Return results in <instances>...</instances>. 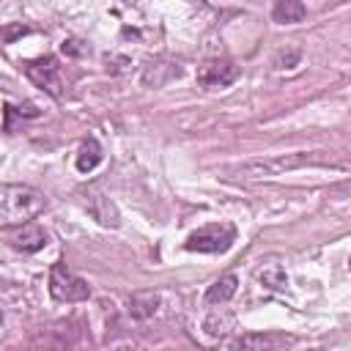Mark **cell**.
<instances>
[{
  "mask_svg": "<svg viewBox=\"0 0 351 351\" xmlns=\"http://www.w3.org/2000/svg\"><path fill=\"white\" fill-rule=\"evenodd\" d=\"M44 208V195L25 184H3L0 189V219L3 225H27Z\"/></svg>",
  "mask_w": 351,
  "mask_h": 351,
  "instance_id": "obj_1",
  "label": "cell"
},
{
  "mask_svg": "<svg viewBox=\"0 0 351 351\" xmlns=\"http://www.w3.org/2000/svg\"><path fill=\"white\" fill-rule=\"evenodd\" d=\"M307 165L340 167V162H332L324 151H315V154H291V156H274V159H255V162L241 165L236 173L241 178H269V176H282V173H291V170H299V167H307Z\"/></svg>",
  "mask_w": 351,
  "mask_h": 351,
  "instance_id": "obj_2",
  "label": "cell"
},
{
  "mask_svg": "<svg viewBox=\"0 0 351 351\" xmlns=\"http://www.w3.org/2000/svg\"><path fill=\"white\" fill-rule=\"evenodd\" d=\"M49 296L55 302H85L90 296V285L71 274L66 263H52L49 269Z\"/></svg>",
  "mask_w": 351,
  "mask_h": 351,
  "instance_id": "obj_3",
  "label": "cell"
},
{
  "mask_svg": "<svg viewBox=\"0 0 351 351\" xmlns=\"http://www.w3.org/2000/svg\"><path fill=\"white\" fill-rule=\"evenodd\" d=\"M233 241H236V228L225 225V222H214V225L195 230L184 241V250H189V252H225V250H230Z\"/></svg>",
  "mask_w": 351,
  "mask_h": 351,
  "instance_id": "obj_4",
  "label": "cell"
},
{
  "mask_svg": "<svg viewBox=\"0 0 351 351\" xmlns=\"http://www.w3.org/2000/svg\"><path fill=\"white\" fill-rule=\"evenodd\" d=\"M25 74H27V80H30L36 88L47 90L49 96H55V99H58V96L63 93L58 58L47 55V58H38V60H27V63H25Z\"/></svg>",
  "mask_w": 351,
  "mask_h": 351,
  "instance_id": "obj_5",
  "label": "cell"
},
{
  "mask_svg": "<svg viewBox=\"0 0 351 351\" xmlns=\"http://www.w3.org/2000/svg\"><path fill=\"white\" fill-rule=\"evenodd\" d=\"M293 343V335L282 332H247L233 343V351H285Z\"/></svg>",
  "mask_w": 351,
  "mask_h": 351,
  "instance_id": "obj_6",
  "label": "cell"
},
{
  "mask_svg": "<svg viewBox=\"0 0 351 351\" xmlns=\"http://www.w3.org/2000/svg\"><path fill=\"white\" fill-rule=\"evenodd\" d=\"M239 66H233L230 60H208L197 69V85L203 88H228L230 82L239 80Z\"/></svg>",
  "mask_w": 351,
  "mask_h": 351,
  "instance_id": "obj_7",
  "label": "cell"
},
{
  "mask_svg": "<svg viewBox=\"0 0 351 351\" xmlns=\"http://www.w3.org/2000/svg\"><path fill=\"white\" fill-rule=\"evenodd\" d=\"M85 208H88V214H90L99 225H104V228H118V225H121V214H118L115 203H112L107 195H101L99 189H88V192H85Z\"/></svg>",
  "mask_w": 351,
  "mask_h": 351,
  "instance_id": "obj_8",
  "label": "cell"
},
{
  "mask_svg": "<svg viewBox=\"0 0 351 351\" xmlns=\"http://www.w3.org/2000/svg\"><path fill=\"white\" fill-rule=\"evenodd\" d=\"M8 244L19 252H38L44 244H47V230L38 228L36 222H27V225H19V230L8 233Z\"/></svg>",
  "mask_w": 351,
  "mask_h": 351,
  "instance_id": "obj_9",
  "label": "cell"
},
{
  "mask_svg": "<svg viewBox=\"0 0 351 351\" xmlns=\"http://www.w3.org/2000/svg\"><path fill=\"white\" fill-rule=\"evenodd\" d=\"M156 307H159V293H154V291H140V293H132L129 296V315L132 318H137V321H145V318H151L154 313H156Z\"/></svg>",
  "mask_w": 351,
  "mask_h": 351,
  "instance_id": "obj_10",
  "label": "cell"
},
{
  "mask_svg": "<svg viewBox=\"0 0 351 351\" xmlns=\"http://www.w3.org/2000/svg\"><path fill=\"white\" fill-rule=\"evenodd\" d=\"M236 288H239V277H236V274L219 277L217 282L208 285V291H206V304H225V302L236 293Z\"/></svg>",
  "mask_w": 351,
  "mask_h": 351,
  "instance_id": "obj_11",
  "label": "cell"
},
{
  "mask_svg": "<svg viewBox=\"0 0 351 351\" xmlns=\"http://www.w3.org/2000/svg\"><path fill=\"white\" fill-rule=\"evenodd\" d=\"M304 14H307V8H304V3H299V0H280V3H274V8H271V19L280 22V25L302 22Z\"/></svg>",
  "mask_w": 351,
  "mask_h": 351,
  "instance_id": "obj_12",
  "label": "cell"
},
{
  "mask_svg": "<svg viewBox=\"0 0 351 351\" xmlns=\"http://www.w3.org/2000/svg\"><path fill=\"white\" fill-rule=\"evenodd\" d=\"M99 162H101V145H99V140L96 137L82 140V145L77 151V170L80 173H90Z\"/></svg>",
  "mask_w": 351,
  "mask_h": 351,
  "instance_id": "obj_13",
  "label": "cell"
},
{
  "mask_svg": "<svg viewBox=\"0 0 351 351\" xmlns=\"http://www.w3.org/2000/svg\"><path fill=\"white\" fill-rule=\"evenodd\" d=\"M258 280L271 288V291H282L288 285V277H285V269L280 263H266L263 269H258Z\"/></svg>",
  "mask_w": 351,
  "mask_h": 351,
  "instance_id": "obj_14",
  "label": "cell"
},
{
  "mask_svg": "<svg viewBox=\"0 0 351 351\" xmlns=\"http://www.w3.org/2000/svg\"><path fill=\"white\" fill-rule=\"evenodd\" d=\"M60 52H63V55H69V58H82V55L88 52V47H85L80 38H63Z\"/></svg>",
  "mask_w": 351,
  "mask_h": 351,
  "instance_id": "obj_15",
  "label": "cell"
},
{
  "mask_svg": "<svg viewBox=\"0 0 351 351\" xmlns=\"http://www.w3.org/2000/svg\"><path fill=\"white\" fill-rule=\"evenodd\" d=\"M230 324H233V318H230V315H228L225 321H217V315H211V318L206 321V332L217 337V335H225V332H228L225 326H230Z\"/></svg>",
  "mask_w": 351,
  "mask_h": 351,
  "instance_id": "obj_16",
  "label": "cell"
},
{
  "mask_svg": "<svg viewBox=\"0 0 351 351\" xmlns=\"http://www.w3.org/2000/svg\"><path fill=\"white\" fill-rule=\"evenodd\" d=\"M19 33H27V27H14V30H5V44H11V41H14V36H19Z\"/></svg>",
  "mask_w": 351,
  "mask_h": 351,
  "instance_id": "obj_17",
  "label": "cell"
},
{
  "mask_svg": "<svg viewBox=\"0 0 351 351\" xmlns=\"http://www.w3.org/2000/svg\"><path fill=\"white\" fill-rule=\"evenodd\" d=\"M348 266H351V258H348Z\"/></svg>",
  "mask_w": 351,
  "mask_h": 351,
  "instance_id": "obj_18",
  "label": "cell"
}]
</instances>
